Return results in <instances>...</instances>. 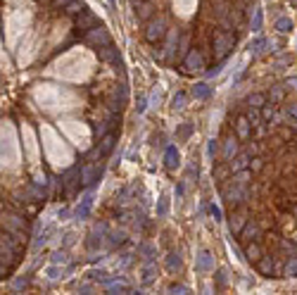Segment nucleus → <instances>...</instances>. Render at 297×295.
I'll return each mask as SVG.
<instances>
[{
    "label": "nucleus",
    "mask_w": 297,
    "mask_h": 295,
    "mask_svg": "<svg viewBox=\"0 0 297 295\" xmlns=\"http://www.w3.org/2000/svg\"><path fill=\"white\" fill-rule=\"evenodd\" d=\"M235 43H238V36H235L233 31H226V29L214 31V34H212V50H214L216 62H224L226 57L233 53Z\"/></svg>",
    "instance_id": "nucleus-2"
},
{
    "label": "nucleus",
    "mask_w": 297,
    "mask_h": 295,
    "mask_svg": "<svg viewBox=\"0 0 297 295\" xmlns=\"http://www.w3.org/2000/svg\"><path fill=\"white\" fill-rule=\"evenodd\" d=\"M169 34V27H167V19L157 17V19H150L147 27H145V41L147 43H162L164 38Z\"/></svg>",
    "instance_id": "nucleus-3"
},
{
    "label": "nucleus",
    "mask_w": 297,
    "mask_h": 295,
    "mask_svg": "<svg viewBox=\"0 0 297 295\" xmlns=\"http://www.w3.org/2000/svg\"><path fill=\"white\" fill-rule=\"evenodd\" d=\"M83 43L90 45V48H100V45L112 43V36H109V31L102 24H98L95 29H90V31L83 34Z\"/></svg>",
    "instance_id": "nucleus-6"
},
{
    "label": "nucleus",
    "mask_w": 297,
    "mask_h": 295,
    "mask_svg": "<svg viewBox=\"0 0 297 295\" xmlns=\"http://www.w3.org/2000/svg\"><path fill=\"white\" fill-rule=\"evenodd\" d=\"M261 22H264V12L257 8V10H254V17H252V31H259V29H261Z\"/></svg>",
    "instance_id": "nucleus-37"
},
{
    "label": "nucleus",
    "mask_w": 297,
    "mask_h": 295,
    "mask_svg": "<svg viewBox=\"0 0 297 295\" xmlns=\"http://www.w3.org/2000/svg\"><path fill=\"white\" fill-rule=\"evenodd\" d=\"M250 162H252V155H250L247 150H243L233 162H231V167H233V174H235V171H240V169H250Z\"/></svg>",
    "instance_id": "nucleus-23"
},
{
    "label": "nucleus",
    "mask_w": 297,
    "mask_h": 295,
    "mask_svg": "<svg viewBox=\"0 0 297 295\" xmlns=\"http://www.w3.org/2000/svg\"><path fill=\"white\" fill-rule=\"evenodd\" d=\"M143 110H145V98H140L138 100V112H143Z\"/></svg>",
    "instance_id": "nucleus-52"
},
{
    "label": "nucleus",
    "mask_w": 297,
    "mask_h": 295,
    "mask_svg": "<svg viewBox=\"0 0 297 295\" xmlns=\"http://www.w3.org/2000/svg\"><path fill=\"white\" fill-rule=\"evenodd\" d=\"M216 281H219V288H224V271H216Z\"/></svg>",
    "instance_id": "nucleus-51"
},
{
    "label": "nucleus",
    "mask_w": 297,
    "mask_h": 295,
    "mask_svg": "<svg viewBox=\"0 0 297 295\" xmlns=\"http://www.w3.org/2000/svg\"><path fill=\"white\" fill-rule=\"evenodd\" d=\"M245 103H247V105H250V108H264V105H266V95H264V93H250V95H247V98H245Z\"/></svg>",
    "instance_id": "nucleus-29"
},
{
    "label": "nucleus",
    "mask_w": 297,
    "mask_h": 295,
    "mask_svg": "<svg viewBox=\"0 0 297 295\" xmlns=\"http://www.w3.org/2000/svg\"><path fill=\"white\" fill-rule=\"evenodd\" d=\"M238 136H226L221 141V160L224 162H233L240 155V145H238Z\"/></svg>",
    "instance_id": "nucleus-10"
},
{
    "label": "nucleus",
    "mask_w": 297,
    "mask_h": 295,
    "mask_svg": "<svg viewBox=\"0 0 297 295\" xmlns=\"http://www.w3.org/2000/svg\"><path fill=\"white\" fill-rule=\"evenodd\" d=\"M98 24H100L98 17H95V15H93L90 10L81 12L79 17H74V27H76V31H79V34H81V31L86 34V31H90V29H95Z\"/></svg>",
    "instance_id": "nucleus-14"
},
{
    "label": "nucleus",
    "mask_w": 297,
    "mask_h": 295,
    "mask_svg": "<svg viewBox=\"0 0 297 295\" xmlns=\"http://www.w3.org/2000/svg\"><path fill=\"white\" fill-rule=\"evenodd\" d=\"M233 126H235V136L240 138V141H247L250 136H252V131H254V126H252V122L247 119L245 115H240L238 119L233 122Z\"/></svg>",
    "instance_id": "nucleus-15"
},
{
    "label": "nucleus",
    "mask_w": 297,
    "mask_h": 295,
    "mask_svg": "<svg viewBox=\"0 0 297 295\" xmlns=\"http://www.w3.org/2000/svg\"><path fill=\"white\" fill-rule=\"evenodd\" d=\"M114 145H117V134H114V131H109L107 136H102V138H100V145L95 148V150H98L100 157H107L109 152L114 150Z\"/></svg>",
    "instance_id": "nucleus-20"
},
{
    "label": "nucleus",
    "mask_w": 297,
    "mask_h": 295,
    "mask_svg": "<svg viewBox=\"0 0 297 295\" xmlns=\"http://www.w3.org/2000/svg\"><path fill=\"white\" fill-rule=\"evenodd\" d=\"M254 53H259V50H264V45H266V41H264V38H257V41H254Z\"/></svg>",
    "instance_id": "nucleus-47"
},
{
    "label": "nucleus",
    "mask_w": 297,
    "mask_h": 295,
    "mask_svg": "<svg viewBox=\"0 0 297 295\" xmlns=\"http://www.w3.org/2000/svg\"><path fill=\"white\" fill-rule=\"evenodd\" d=\"M247 222H250V210H247V205L238 207V210H231V215H228V229H231L233 236H238V233L243 231Z\"/></svg>",
    "instance_id": "nucleus-8"
},
{
    "label": "nucleus",
    "mask_w": 297,
    "mask_h": 295,
    "mask_svg": "<svg viewBox=\"0 0 297 295\" xmlns=\"http://www.w3.org/2000/svg\"><path fill=\"white\" fill-rule=\"evenodd\" d=\"M207 152H209V157H212V160H214V155H216V152H219V143H216L214 138L209 141V148H207Z\"/></svg>",
    "instance_id": "nucleus-43"
},
{
    "label": "nucleus",
    "mask_w": 297,
    "mask_h": 295,
    "mask_svg": "<svg viewBox=\"0 0 297 295\" xmlns=\"http://www.w3.org/2000/svg\"><path fill=\"white\" fill-rule=\"evenodd\" d=\"M69 3H74V0H53V3H50V8H53V10H64Z\"/></svg>",
    "instance_id": "nucleus-42"
},
{
    "label": "nucleus",
    "mask_w": 297,
    "mask_h": 295,
    "mask_svg": "<svg viewBox=\"0 0 297 295\" xmlns=\"http://www.w3.org/2000/svg\"><path fill=\"white\" fill-rule=\"evenodd\" d=\"M109 290H112V293H117V290H131V288H128L126 283H109Z\"/></svg>",
    "instance_id": "nucleus-45"
},
{
    "label": "nucleus",
    "mask_w": 297,
    "mask_h": 295,
    "mask_svg": "<svg viewBox=\"0 0 297 295\" xmlns=\"http://www.w3.org/2000/svg\"><path fill=\"white\" fill-rule=\"evenodd\" d=\"M292 143H295V148H297V134H295V138H292Z\"/></svg>",
    "instance_id": "nucleus-55"
},
{
    "label": "nucleus",
    "mask_w": 297,
    "mask_h": 295,
    "mask_svg": "<svg viewBox=\"0 0 297 295\" xmlns=\"http://www.w3.org/2000/svg\"><path fill=\"white\" fill-rule=\"evenodd\" d=\"M190 50V34H181V43H179V53L181 57H186Z\"/></svg>",
    "instance_id": "nucleus-33"
},
{
    "label": "nucleus",
    "mask_w": 297,
    "mask_h": 295,
    "mask_svg": "<svg viewBox=\"0 0 297 295\" xmlns=\"http://www.w3.org/2000/svg\"><path fill=\"white\" fill-rule=\"evenodd\" d=\"M209 5H212V12H214V19L219 22V19H224L231 12V8L235 3L233 0H209Z\"/></svg>",
    "instance_id": "nucleus-19"
},
{
    "label": "nucleus",
    "mask_w": 297,
    "mask_h": 295,
    "mask_svg": "<svg viewBox=\"0 0 297 295\" xmlns=\"http://www.w3.org/2000/svg\"><path fill=\"white\" fill-rule=\"evenodd\" d=\"M250 169L254 171V174H261V169H264V157H259V155H254L252 162H250Z\"/></svg>",
    "instance_id": "nucleus-36"
},
{
    "label": "nucleus",
    "mask_w": 297,
    "mask_h": 295,
    "mask_svg": "<svg viewBox=\"0 0 297 295\" xmlns=\"http://www.w3.org/2000/svg\"><path fill=\"white\" fill-rule=\"evenodd\" d=\"M183 74H195V72H205V55L198 48H190L188 55L183 57V67H181Z\"/></svg>",
    "instance_id": "nucleus-4"
},
{
    "label": "nucleus",
    "mask_w": 297,
    "mask_h": 295,
    "mask_svg": "<svg viewBox=\"0 0 297 295\" xmlns=\"http://www.w3.org/2000/svg\"><path fill=\"white\" fill-rule=\"evenodd\" d=\"M167 210H169V203H167V198H162V200H160V207H157V215H164Z\"/></svg>",
    "instance_id": "nucleus-46"
},
{
    "label": "nucleus",
    "mask_w": 297,
    "mask_h": 295,
    "mask_svg": "<svg viewBox=\"0 0 297 295\" xmlns=\"http://www.w3.org/2000/svg\"><path fill=\"white\" fill-rule=\"evenodd\" d=\"M295 169H297V160H295Z\"/></svg>",
    "instance_id": "nucleus-56"
},
{
    "label": "nucleus",
    "mask_w": 297,
    "mask_h": 295,
    "mask_svg": "<svg viewBox=\"0 0 297 295\" xmlns=\"http://www.w3.org/2000/svg\"><path fill=\"white\" fill-rule=\"evenodd\" d=\"M283 115H285V124L292 126V129H297V103H288L285 105V110H283Z\"/></svg>",
    "instance_id": "nucleus-25"
},
{
    "label": "nucleus",
    "mask_w": 297,
    "mask_h": 295,
    "mask_svg": "<svg viewBox=\"0 0 297 295\" xmlns=\"http://www.w3.org/2000/svg\"><path fill=\"white\" fill-rule=\"evenodd\" d=\"M181 164V155L176 150V145H167V152H164V167L169 171H174Z\"/></svg>",
    "instance_id": "nucleus-22"
},
{
    "label": "nucleus",
    "mask_w": 297,
    "mask_h": 295,
    "mask_svg": "<svg viewBox=\"0 0 297 295\" xmlns=\"http://www.w3.org/2000/svg\"><path fill=\"white\" fill-rule=\"evenodd\" d=\"M276 31H278V34H290V31H292V22H290L288 17H278L276 19Z\"/></svg>",
    "instance_id": "nucleus-32"
},
{
    "label": "nucleus",
    "mask_w": 297,
    "mask_h": 295,
    "mask_svg": "<svg viewBox=\"0 0 297 295\" xmlns=\"http://www.w3.org/2000/svg\"><path fill=\"white\" fill-rule=\"evenodd\" d=\"M283 98H285V90L280 88V86L271 88V93H269V103H273V105H276V103H280Z\"/></svg>",
    "instance_id": "nucleus-34"
},
{
    "label": "nucleus",
    "mask_w": 297,
    "mask_h": 295,
    "mask_svg": "<svg viewBox=\"0 0 297 295\" xmlns=\"http://www.w3.org/2000/svg\"><path fill=\"white\" fill-rule=\"evenodd\" d=\"M261 115H264V119L269 122V119H273V115H276V108H273V103H266L264 108H261Z\"/></svg>",
    "instance_id": "nucleus-39"
},
{
    "label": "nucleus",
    "mask_w": 297,
    "mask_h": 295,
    "mask_svg": "<svg viewBox=\"0 0 297 295\" xmlns=\"http://www.w3.org/2000/svg\"><path fill=\"white\" fill-rule=\"evenodd\" d=\"M245 117H247V119L252 122V126H254V129H257V126H259L261 122H266V119H264V115L259 112V108H250V105L245 108Z\"/></svg>",
    "instance_id": "nucleus-26"
},
{
    "label": "nucleus",
    "mask_w": 297,
    "mask_h": 295,
    "mask_svg": "<svg viewBox=\"0 0 297 295\" xmlns=\"http://www.w3.org/2000/svg\"><path fill=\"white\" fill-rule=\"evenodd\" d=\"M64 259H67V257H64V252H55V255H53L55 264H60V262H64Z\"/></svg>",
    "instance_id": "nucleus-50"
},
{
    "label": "nucleus",
    "mask_w": 297,
    "mask_h": 295,
    "mask_svg": "<svg viewBox=\"0 0 297 295\" xmlns=\"http://www.w3.org/2000/svg\"><path fill=\"white\" fill-rule=\"evenodd\" d=\"M79 183H83L81 181V167L74 164L72 169H67L62 174V186L67 188V193H76V190H79Z\"/></svg>",
    "instance_id": "nucleus-11"
},
{
    "label": "nucleus",
    "mask_w": 297,
    "mask_h": 295,
    "mask_svg": "<svg viewBox=\"0 0 297 295\" xmlns=\"http://www.w3.org/2000/svg\"><path fill=\"white\" fill-rule=\"evenodd\" d=\"M195 269L198 271H209V269H214V262H212V255L207 250H202L198 255V262H195Z\"/></svg>",
    "instance_id": "nucleus-24"
},
{
    "label": "nucleus",
    "mask_w": 297,
    "mask_h": 295,
    "mask_svg": "<svg viewBox=\"0 0 297 295\" xmlns=\"http://www.w3.org/2000/svg\"><path fill=\"white\" fill-rule=\"evenodd\" d=\"M193 95H195V100H207L209 95H212V86H209V83H195Z\"/></svg>",
    "instance_id": "nucleus-28"
},
{
    "label": "nucleus",
    "mask_w": 297,
    "mask_h": 295,
    "mask_svg": "<svg viewBox=\"0 0 297 295\" xmlns=\"http://www.w3.org/2000/svg\"><path fill=\"white\" fill-rule=\"evenodd\" d=\"M167 267L169 269H179L181 267V257L176 255V252H171L169 257H167Z\"/></svg>",
    "instance_id": "nucleus-40"
},
{
    "label": "nucleus",
    "mask_w": 297,
    "mask_h": 295,
    "mask_svg": "<svg viewBox=\"0 0 297 295\" xmlns=\"http://www.w3.org/2000/svg\"><path fill=\"white\" fill-rule=\"evenodd\" d=\"M36 3H41V5H50L53 0H36Z\"/></svg>",
    "instance_id": "nucleus-53"
},
{
    "label": "nucleus",
    "mask_w": 297,
    "mask_h": 295,
    "mask_svg": "<svg viewBox=\"0 0 297 295\" xmlns=\"http://www.w3.org/2000/svg\"><path fill=\"white\" fill-rule=\"evenodd\" d=\"M207 212H209V217H212L214 222H221V210H219L216 205H209V207H207Z\"/></svg>",
    "instance_id": "nucleus-41"
},
{
    "label": "nucleus",
    "mask_w": 297,
    "mask_h": 295,
    "mask_svg": "<svg viewBox=\"0 0 297 295\" xmlns=\"http://www.w3.org/2000/svg\"><path fill=\"white\" fill-rule=\"evenodd\" d=\"M252 174H254L252 169H240V171H235L231 179H233L235 183H240V186H247V183H250V179H252Z\"/></svg>",
    "instance_id": "nucleus-31"
},
{
    "label": "nucleus",
    "mask_w": 297,
    "mask_h": 295,
    "mask_svg": "<svg viewBox=\"0 0 297 295\" xmlns=\"http://www.w3.org/2000/svg\"><path fill=\"white\" fill-rule=\"evenodd\" d=\"M48 183V179H45L43 174H36V179H34V186H45Z\"/></svg>",
    "instance_id": "nucleus-48"
},
{
    "label": "nucleus",
    "mask_w": 297,
    "mask_h": 295,
    "mask_svg": "<svg viewBox=\"0 0 297 295\" xmlns=\"http://www.w3.org/2000/svg\"><path fill=\"white\" fill-rule=\"evenodd\" d=\"M212 174H214V179H216V183L221 186V183H226V179H231L233 176V167H231V162H219L214 169H212Z\"/></svg>",
    "instance_id": "nucleus-18"
},
{
    "label": "nucleus",
    "mask_w": 297,
    "mask_h": 295,
    "mask_svg": "<svg viewBox=\"0 0 297 295\" xmlns=\"http://www.w3.org/2000/svg\"><path fill=\"white\" fill-rule=\"evenodd\" d=\"M283 276L297 278V257H285V267H283Z\"/></svg>",
    "instance_id": "nucleus-30"
},
{
    "label": "nucleus",
    "mask_w": 297,
    "mask_h": 295,
    "mask_svg": "<svg viewBox=\"0 0 297 295\" xmlns=\"http://www.w3.org/2000/svg\"><path fill=\"white\" fill-rule=\"evenodd\" d=\"M155 12H157V5L155 3H140V5H135V17H138V22H150V19L155 17Z\"/></svg>",
    "instance_id": "nucleus-21"
},
{
    "label": "nucleus",
    "mask_w": 297,
    "mask_h": 295,
    "mask_svg": "<svg viewBox=\"0 0 297 295\" xmlns=\"http://www.w3.org/2000/svg\"><path fill=\"white\" fill-rule=\"evenodd\" d=\"M181 43V31L179 29H169V34L164 38V55H167V62L176 60V48Z\"/></svg>",
    "instance_id": "nucleus-12"
},
{
    "label": "nucleus",
    "mask_w": 297,
    "mask_h": 295,
    "mask_svg": "<svg viewBox=\"0 0 297 295\" xmlns=\"http://www.w3.org/2000/svg\"><path fill=\"white\" fill-rule=\"evenodd\" d=\"M245 257H247V262H252V264H257L261 259V255H264V245H261V241H252V243H245Z\"/></svg>",
    "instance_id": "nucleus-17"
},
{
    "label": "nucleus",
    "mask_w": 297,
    "mask_h": 295,
    "mask_svg": "<svg viewBox=\"0 0 297 295\" xmlns=\"http://www.w3.org/2000/svg\"><path fill=\"white\" fill-rule=\"evenodd\" d=\"M221 195H224V205L228 210H238V207L250 203V188L240 186V183H235L231 179L228 183H221Z\"/></svg>",
    "instance_id": "nucleus-1"
},
{
    "label": "nucleus",
    "mask_w": 297,
    "mask_h": 295,
    "mask_svg": "<svg viewBox=\"0 0 297 295\" xmlns=\"http://www.w3.org/2000/svg\"><path fill=\"white\" fill-rule=\"evenodd\" d=\"M190 131H193V126H190V124H183V126L179 129V136H181V138H188Z\"/></svg>",
    "instance_id": "nucleus-44"
},
{
    "label": "nucleus",
    "mask_w": 297,
    "mask_h": 295,
    "mask_svg": "<svg viewBox=\"0 0 297 295\" xmlns=\"http://www.w3.org/2000/svg\"><path fill=\"white\" fill-rule=\"evenodd\" d=\"M124 241H126V233H124V231H114V233H112V238H109V245H112V248H117V245H121Z\"/></svg>",
    "instance_id": "nucleus-35"
},
{
    "label": "nucleus",
    "mask_w": 297,
    "mask_h": 295,
    "mask_svg": "<svg viewBox=\"0 0 297 295\" xmlns=\"http://www.w3.org/2000/svg\"><path fill=\"white\" fill-rule=\"evenodd\" d=\"M100 179V167L95 162H88V164H83L81 167V181L83 186H93L95 181Z\"/></svg>",
    "instance_id": "nucleus-16"
},
{
    "label": "nucleus",
    "mask_w": 297,
    "mask_h": 295,
    "mask_svg": "<svg viewBox=\"0 0 297 295\" xmlns=\"http://www.w3.org/2000/svg\"><path fill=\"white\" fill-rule=\"evenodd\" d=\"M183 105H186V93H183V90H179V93L174 95V103H171V108H174V110H181Z\"/></svg>",
    "instance_id": "nucleus-38"
},
{
    "label": "nucleus",
    "mask_w": 297,
    "mask_h": 295,
    "mask_svg": "<svg viewBox=\"0 0 297 295\" xmlns=\"http://www.w3.org/2000/svg\"><path fill=\"white\" fill-rule=\"evenodd\" d=\"M81 12H86V3L83 0H74V3H69L64 8V15H69V17H79Z\"/></svg>",
    "instance_id": "nucleus-27"
},
{
    "label": "nucleus",
    "mask_w": 297,
    "mask_h": 295,
    "mask_svg": "<svg viewBox=\"0 0 297 295\" xmlns=\"http://www.w3.org/2000/svg\"><path fill=\"white\" fill-rule=\"evenodd\" d=\"M169 290H171V293H188V288H186V286H176V283H174Z\"/></svg>",
    "instance_id": "nucleus-49"
},
{
    "label": "nucleus",
    "mask_w": 297,
    "mask_h": 295,
    "mask_svg": "<svg viewBox=\"0 0 297 295\" xmlns=\"http://www.w3.org/2000/svg\"><path fill=\"white\" fill-rule=\"evenodd\" d=\"M98 50V60L105 64H112V67H117L119 62V48L114 43H107V45H100V48H95Z\"/></svg>",
    "instance_id": "nucleus-13"
},
{
    "label": "nucleus",
    "mask_w": 297,
    "mask_h": 295,
    "mask_svg": "<svg viewBox=\"0 0 297 295\" xmlns=\"http://www.w3.org/2000/svg\"><path fill=\"white\" fill-rule=\"evenodd\" d=\"M3 229L5 231H29V222L27 217L19 215V212L3 210Z\"/></svg>",
    "instance_id": "nucleus-7"
},
{
    "label": "nucleus",
    "mask_w": 297,
    "mask_h": 295,
    "mask_svg": "<svg viewBox=\"0 0 297 295\" xmlns=\"http://www.w3.org/2000/svg\"><path fill=\"white\" fill-rule=\"evenodd\" d=\"M276 262H278V255H273V252H264L261 255V259L254 264L257 267V271H259L261 276L266 278H278V267H276Z\"/></svg>",
    "instance_id": "nucleus-5"
},
{
    "label": "nucleus",
    "mask_w": 297,
    "mask_h": 295,
    "mask_svg": "<svg viewBox=\"0 0 297 295\" xmlns=\"http://www.w3.org/2000/svg\"><path fill=\"white\" fill-rule=\"evenodd\" d=\"M131 3H133V5H140V3H145V0H131Z\"/></svg>",
    "instance_id": "nucleus-54"
},
{
    "label": "nucleus",
    "mask_w": 297,
    "mask_h": 295,
    "mask_svg": "<svg viewBox=\"0 0 297 295\" xmlns=\"http://www.w3.org/2000/svg\"><path fill=\"white\" fill-rule=\"evenodd\" d=\"M261 236H264V226L259 224V219H252V222L245 224V229L238 233V241L243 243H252V241H261Z\"/></svg>",
    "instance_id": "nucleus-9"
}]
</instances>
